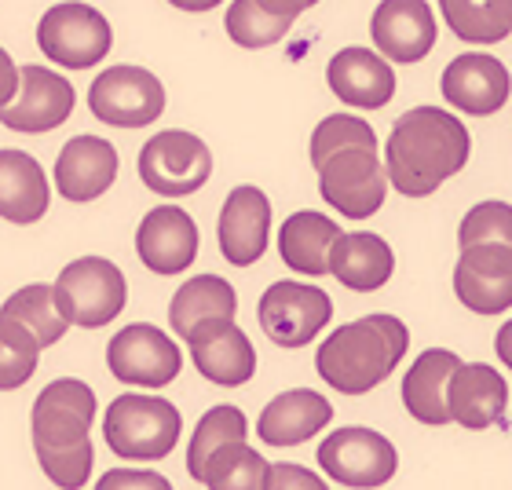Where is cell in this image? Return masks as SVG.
Segmentation results:
<instances>
[{"label":"cell","mask_w":512,"mask_h":490,"mask_svg":"<svg viewBox=\"0 0 512 490\" xmlns=\"http://www.w3.org/2000/svg\"><path fill=\"white\" fill-rule=\"evenodd\" d=\"M311 165L319 172V191L348 220L381 213L388 194V172H381V147L374 128L352 114H330L311 132Z\"/></svg>","instance_id":"6da1fadb"},{"label":"cell","mask_w":512,"mask_h":490,"mask_svg":"<svg viewBox=\"0 0 512 490\" xmlns=\"http://www.w3.org/2000/svg\"><path fill=\"white\" fill-rule=\"evenodd\" d=\"M472 136L454 114L414 107L395 121L384 143V172L399 194L428 198L469 165Z\"/></svg>","instance_id":"7a4b0ae2"},{"label":"cell","mask_w":512,"mask_h":490,"mask_svg":"<svg viewBox=\"0 0 512 490\" xmlns=\"http://www.w3.org/2000/svg\"><path fill=\"white\" fill-rule=\"evenodd\" d=\"M33 454L55 487H85L96 450H92V417L96 392L77 377H59L33 403Z\"/></svg>","instance_id":"3957f363"},{"label":"cell","mask_w":512,"mask_h":490,"mask_svg":"<svg viewBox=\"0 0 512 490\" xmlns=\"http://www.w3.org/2000/svg\"><path fill=\"white\" fill-rule=\"evenodd\" d=\"M410 330L395 315H366L333 330L315 355V370L344 395H366L395 373L406 355Z\"/></svg>","instance_id":"277c9868"},{"label":"cell","mask_w":512,"mask_h":490,"mask_svg":"<svg viewBox=\"0 0 512 490\" xmlns=\"http://www.w3.org/2000/svg\"><path fill=\"white\" fill-rule=\"evenodd\" d=\"M183 421L180 410L161 395L125 392L110 403L103 417V439L107 447L128 461H161L180 443Z\"/></svg>","instance_id":"5b68a950"},{"label":"cell","mask_w":512,"mask_h":490,"mask_svg":"<svg viewBox=\"0 0 512 490\" xmlns=\"http://www.w3.org/2000/svg\"><path fill=\"white\" fill-rule=\"evenodd\" d=\"M55 300L70 326L81 330H103L125 311L128 286L118 264L107 256H81L66 264L55 278Z\"/></svg>","instance_id":"8992f818"},{"label":"cell","mask_w":512,"mask_h":490,"mask_svg":"<svg viewBox=\"0 0 512 490\" xmlns=\"http://www.w3.org/2000/svg\"><path fill=\"white\" fill-rule=\"evenodd\" d=\"M110 41H114L110 22L92 4H81V0L55 4L37 22V44H41V52L52 63L66 66V70L99 66L107 59Z\"/></svg>","instance_id":"52a82bcc"},{"label":"cell","mask_w":512,"mask_h":490,"mask_svg":"<svg viewBox=\"0 0 512 490\" xmlns=\"http://www.w3.org/2000/svg\"><path fill=\"white\" fill-rule=\"evenodd\" d=\"M209 176H213V154L205 147V139H198L194 132L165 128L139 150V180L154 194L183 198L198 191Z\"/></svg>","instance_id":"ba28073f"},{"label":"cell","mask_w":512,"mask_h":490,"mask_svg":"<svg viewBox=\"0 0 512 490\" xmlns=\"http://www.w3.org/2000/svg\"><path fill=\"white\" fill-rule=\"evenodd\" d=\"M256 319L264 326L267 341H275L278 348H304L333 319V300L326 289L282 278L264 289V297L256 304Z\"/></svg>","instance_id":"9c48e42d"},{"label":"cell","mask_w":512,"mask_h":490,"mask_svg":"<svg viewBox=\"0 0 512 490\" xmlns=\"http://www.w3.org/2000/svg\"><path fill=\"white\" fill-rule=\"evenodd\" d=\"M88 110L110 128H143L165 114V88L143 66H110L88 88Z\"/></svg>","instance_id":"30bf717a"},{"label":"cell","mask_w":512,"mask_h":490,"mask_svg":"<svg viewBox=\"0 0 512 490\" xmlns=\"http://www.w3.org/2000/svg\"><path fill=\"white\" fill-rule=\"evenodd\" d=\"M107 366L121 384L165 388L180 377L183 352L165 330L150 326V322H132L114 333V341L107 344Z\"/></svg>","instance_id":"8fae6325"},{"label":"cell","mask_w":512,"mask_h":490,"mask_svg":"<svg viewBox=\"0 0 512 490\" xmlns=\"http://www.w3.org/2000/svg\"><path fill=\"white\" fill-rule=\"evenodd\" d=\"M319 465L341 487H384L399 469V454L374 428H337L322 439Z\"/></svg>","instance_id":"7c38bea8"},{"label":"cell","mask_w":512,"mask_h":490,"mask_svg":"<svg viewBox=\"0 0 512 490\" xmlns=\"http://www.w3.org/2000/svg\"><path fill=\"white\" fill-rule=\"evenodd\" d=\"M74 99V85L63 74L33 63L19 66V85L0 110V125H8L11 132L41 136V132H52L70 118Z\"/></svg>","instance_id":"4fadbf2b"},{"label":"cell","mask_w":512,"mask_h":490,"mask_svg":"<svg viewBox=\"0 0 512 490\" xmlns=\"http://www.w3.org/2000/svg\"><path fill=\"white\" fill-rule=\"evenodd\" d=\"M454 293L476 315H498L512 308V245H465L454 264Z\"/></svg>","instance_id":"5bb4252c"},{"label":"cell","mask_w":512,"mask_h":490,"mask_svg":"<svg viewBox=\"0 0 512 490\" xmlns=\"http://www.w3.org/2000/svg\"><path fill=\"white\" fill-rule=\"evenodd\" d=\"M439 92L450 107L469 118H491L509 103L512 77L494 55L469 52L450 59V66L439 77Z\"/></svg>","instance_id":"9a60e30c"},{"label":"cell","mask_w":512,"mask_h":490,"mask_svg":"<svg viewBox=\"0 0 512 490\" xmlns=\"http://www.w3.org/2000/svg\"><path fill=\"white\" fill-rule=\"evenodd\" d=\"M374 48L399 66L421 63L436 48V15L428 0H381L370 19Z\"/></svg>","instance_id":"2e32d148"},{"label":"cell","mask_w":512,"mask_h":490,"mask_svg":"<svg viewBox=\"0 0 512 490\" xmlns=\"http://www.w3.org/2000/svg\"><path fill=\"white\" fill-rule=\"evenodd\" d=\"M136 253L154 275H180L198 256V224L180 205H158L139 224Z\"/></svg>","instance_id":"e0dca14e"},{"label":"cell","mask_w":512,"mask_h":490,"mask_svg":"<svg viewBox=\"0 0 512 490\" xmlns=\"http://www.w3.org/2000/svg\"><path fill=\"white\" fill-rule=\"evenodd\" d=\"M187 344H191L194 370L202 373L205 381H213L216 388H238V384L253 381L256 373L253 341L238 330L235 319L209 322L202 330H194L187 337Z\"/></svg>","instance_id":"ac0fdd59"},{"label":"cell","mask_w":512,"mask_h":490,"mask_svg":"<svg viewBox=\"0 0 512 490\" xmlns=\"http://www.w3.org/2000/svg\"><path fill=\"white\" fill-rule=\"evenodd\" d=\"M220 253L227 264L253 267L267 249L271 238V202L260 187H235L220 209Z\"/></svg>","instance_id":"d6986e66"},{"label":"cell","mask_w":512,"mask_h":490,"mask_svg":"<svg viewBox=\"0 0 512 490\" xmlns=\"http://www.w3.org/2000/svg\"><path fill=\"white\" fill-rule=\"evenodd\" d=\"M121 158L107 139L99 136H74L59 150L55 161V187L66 202H96L118 183Z\"/></svg>","instance_id":"ffe728a7"},{"label":"cell","mask_w":512,"mask_h":490,"mask_svg":"<svg viewBox=\"0 0 512 490\" xmlns=\"http://www.w3.org/2000/svg\"><path fill=\"white\" fill-rule=\"evenodd\" d=\"M392 59H384L381 52L370 48H341L326 66V81L330 92L348 107L359 110H381L392 103L395 96V70Z\"/></svg>","instance_id":"44dd1931"},{"label":"cell","mask_w":512,"mask_h":490,"mask_svg":"<svg viewBox=\"0 0 512 490\" xmlns=\"http://www.w3.org/2000/svg\"><path fill=\"white\" fill-rule=\"evenodd\" d=\"M461 370V359L447 348H428L414 359L410 373L403 377V406L421 425H447L454 421L450 410V388Z\"/></svg>","instance_id":"7402d4cb"},{"label":"cell","mask_w":512,"mask_h":490,"mask_svg":"<svg viewBox=\"0 0 512 490\" xmlns=\"http://www.w3.org/2000/svg\"><path fill=\"white\" fill-rule=\"evenodd\" d=\"M333 406L322 392L311 388H293V392L275 395L264 406V414L256 421V436L264 447H300L330 425Z\"/></svg>","instance_id":"603a6c76"},{"label":"cell","mask_w":512,"mask_h":490,"mask_svg":"<svg viewBox=\"0 0 512 490\" xmlns=\"http://www.w3.org/2000/svg\"><path fill=\"white\" fill-rule=\"evenodd\" d=\"M344 231L337 220L315 213V209H300L282 224L278 231V253L286 260L289 271L300 275H330L333 245Z\"/></svg>","instance_id":"cb8c5ba5"},{"label":"cell","mask_w":512,"mask_h":490,"mask_svg":"<svg viewBox=\"0 0 512 490\" xmlns=\"http://www.w3.org/2000/svg\"><path fill=\"white\" fill-rule=\"evenodd\" d=\"M505 406H509V384L502 373L487 363H461L450 388V410L461 428H472V432L491 428L505 417Z\"/></svg>","instance_id":"d4e9b609"},{"label":"cell","mask_w":512,"mask_h":490,"mask_svg":"<svg viewBox=\"0 0 512 490\" xmlns=\"http://www.w3.org/2000/svg\"><path fill=\"white\" fill-rule=\"evenodd\" d=\"M52 191L41 161L22 150H0V213L8 224H37L48 213Z\"/></svg>","instance_id":"484cf974"},{"label":"cell","mask_w":512,"mask_h":490,"mask_svg":"<svg viewBox=\"0 0 512 490\" xmlns=\"http://www.w3.org/2000/svg\"><path fill=\"white\" fill-rule=\"evenodd\" d=\"M392 271L395 253L381 235L359 231V235H341L333 245L330 275L355 293H377L392 278Z\"/></svg>","instance_id":"4316f807"},{"label":"cell","mask_w":512,"mask_h":490,"mask_svg":"<svg viewBox=\"0 0 512 490\" xmlns=\"http://www.w3.org/2000/svg\"><path fill=\"white\" fill-rule=\"evenodd\" d=\"M238 315V297H235V286L220 275H194L187 278L180 289H176V297L169 304V322L176 337H191L194 330H202L209 322H220V319H235Z\"/></svg>","instance_id":"83f0119b"},{"label":"cell","mask_w":512,"mask_h":490,"mask_svg":"<svg viewBox=\"0 0 512 490\" xmlns=\"http://www.w3.org/2000/svg\"><path fill=\"white\" fill-rule=\"evenodd\" d=\"M267 476H271V465L253 447H246V439H238L209 454V461L191 480L209 490H267Z\"/></svg>","instance_id":"f1b7e54d"},{"label":"cell","mask_w":512,"mask_h":490,"mask_svg":"<svg viewBox=\"0 0 512 490\" xmlns=\"http://www.w3.org/2000/svg\"><path fill=\"white\" fill-rule=\"evenodd\" d=\"M450 33L469 44H498L512 33V0H439Z\"/></svg>","instance_id":"f546056e"},{"label":"cell","mask_w":512,"mask_h":490,"mask_svg":"<svg viewBox=\"0 0 512 490\" xmlns=\"http://www.w3.org/2000/svg\"><path fill=\"white\" fill-rule=\"evenodd\" d=\"M4 315L22 322L41 341V348L59 344L63 333L70 330V319L63 315L59 300H55V286H48V282H33V286H22L19 293H11L4 300Z\"/></svg>","instance_id":"4dcf8cb0"},{"label":"cell","mask_w":512,"mask_h":490,"mask_svg":"<svg viewBox=\"0 0 512 490\" xmlns=\"http://www.w3.org/2000/svg\"><path fill=\"white\" fill-rule=\"evenodd\" d=\"M249 436V421L238 406H213L209 414L198 421L191 436V447H187V472H198L209 461V454H216L227 443H238V439Z\"/></svg>","instance_id":"1f68e13d"},{"label":"cell","mask_w":512,"mask_h":490,"mask_svg":"<svg viewBox=\"0 0 512 490\" xmlns=\"http://www.w3.org/2000/svg\"><path fill=\"white\" fill-rule=\"evenodd\" d=\"M224 26L231 33V41L242 44V48H271V44H278L286 37L293 19L267 11L260 0H235L227 8Z\"/></svg>","instance_id":"d6a6232c"},{"label":"cell","mask_w":512,"mask_h":490,"mask_svg":"<svg viewBox=\"0 0 512 490\" xmlns=\"http://www.w3.org/2000/svg\"><path fill=\"white\" fill-rule=\"evenodd\" d=\"M37 352H41V341L22 322L0 315V388L4 392H15L30 381L37 370Z\"/></svg>","instance_id":"836d02e7"},{"label":"cell","mask_w":512,"mask_h":490,"mask_svg":"<svg viewBox=\"0 0 512 490\" xmlns=\"http://www.w3.org/2000/svg\"><path fill=\"white\" fill-rule=\"evenodd\" d=\"M458 242L480 245V242H505L512 245V205L509 202H480L472 205L458 227Z\"/></svg>","instance_id":"e575fe53"},{"label":"cell","mask_w":512,"mask_h":490,"mask_svg":"<svg viewBox=\"0 0 512 490\" xmlns=\"http://www.w3.org/2000/svg\"><path fill=\"white\" fill-rule=\"evenodd\" d=\"M121 487H139V490H169V480L158 472H132V469H114L99 480V490H121Z\"/></svg>","instance_id":"d590c367"},{"label":"cell","mask_w":512,"mask_h":490,"mask_svg":"<svg viewBox=\"0 0 512 490\" xmlns=\"http://www.w3.org/2000/svg\"><path fill=\"white\" fill-rule=\"evenodd\" d=\"M282 487H311V490H322L326 483L319 476H311L308 469H300V465H271V476H267V490H282Z\"/></svg>","instance_id":"8d00e7d4"},{"label":"cell","mask_w":512,"mask_h":490,"mask_svg":"<svg viewBox=\"0 0 512 490\" xmlns=\"http://www.w3.org/2000/svg\"><path fill=\"white\" fill-rule=\"evenodd\" d=\"M267 11H275V15H286V19H297L300 11L315 8L319 0H260Z\"/></svg>","instance_id":"74e56055"},{"label":"cell","mask_w":512,"mask_h":490,"mask_svg":"<svg viewBox=\"0 0 512 490\" xmlns=\"http://www.w3.org/2000/svg\"><path fill=\"white\" fill-rule=\"evenodd\" d=\"M494 352H498V359L512 370V319L505 322L502 330H498V337H494Z\"/></svg>","instance_id":"f35d334b"},{"label":"cell","mask_w":512,"mask_h":490,"mask_svg":"<svg viewBox=\"0 0 512 490\" xmlns=\"http://www.w3.org/2000/svg\"><path fill=\"white\" fill-rule=\"evenodd\" d=\"M169 4L180 11H209V8H220L224 0H169Z\"/></svg>","instance_id":"ab89813d"}]
</instances>
